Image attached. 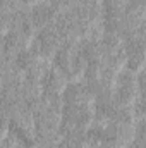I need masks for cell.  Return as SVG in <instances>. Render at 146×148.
Here are the masks:
<instances>
[{
    "instance_id": "6da1fadb",
    "label": "cell",
    "mask_w": 146,
    "mask_h": 148,
    "mask_svg": "<svg viewBox=\"0 0 146 148\" xmlns=\"http://www.w3.org/2000/svg\"><path fill=\"white\" fill-rule=\"evenodd\" d=\"M55 64L67 77H76V76H79L83 73V66L86 62H84V59L79 52V47H76L74 40H71L57 50Z\"/></svg>"
},
{
    "instance_id": "7a4b0ae2",
    "label": "cell",
    "mask_w": 146,
    "mask_h": 148,
    "mask_svg": "<svg viewBox=\"0 0 146 148\" xmlns=\"http://www.w3.org/2000/svg\"><path fill=\"white\" fill-rule=\"evenodd\" d=\"M138 93H139V84H138V76L134 71L127 69L117 76V83H115V98L119 100V103L122 105H131L138 100Z\"/></svg>"
},
{
    "instance_id": "3957f363",
    "label": "cell",
    "mask_w": 146,
    "mask_h": 148,
    "mask_svg": "<svg viewBox=\"0 0 146 148\" xmlns=\"http://www.w3.org/2000/svg\"><path fill=\"white\" fill-rule=\"evenodd\" d=\"M62 38L64 36H62L60 29L57 28V24L52 23V24L45 26L40 31V35L36 38V43H35L36 48H33V50L36 52L38 55H52V53H57V50L60 48Z\"/></svg>"
},
{
    "instance_id": "277c9868",
    "label": "cell",
    "mask_w": 146,
    "mask_h": 148,
    "mask_svg": "<svg viewBox=\"0 0 146 148\" xmlns=\"http://www.w3.org/2000/svg\"><path fill=\"white\" fill-rule=\"evenodd\" d=\"M126 62L127 69L131 71H141L146 62V38L145 36H132L126 43Z\"/></svg>"
},
{
    "instance_id": "5b68a950",
    "label": "cell",
    "mask_w": 146,
    "mask_h": 148,
    "mask_svg": "<svg viewBox=\"0 0 146 148\" xmlns=\"http://www.w3.org/2000/svg\"><path fill=\"white\" fill-rule=\"evenodd\" d=\"M62 98H64V103H67V105H81V103H91L93 95L86 84L71 83V84H67L65 91L62 93Z\"/></svg>"
},
{
    "instance_id": "8992f818",
    "label": "cell",
    "mask_w": 146,
    "mask_h": 148,
    "mask_svg": "<svg viewBox=\"0 0 146 148\" xmlns=\"http://www.w3.org/2000/svg\"><path fill=\"white\" fill-rule=\"evenodd\" d=\"M43 88H45V93H53V95H62L69 84V77L62 73L59 67H53V69H48L46 76L43 77Z\"/></svg>"
},
{
    "instance_id": "52a82bcc",
    "label": "cell",
    "mask_w": 146,
    "mask_h": 148,
    "mask_svg": "<svg viewBox=\"0 0 146 148\" xmlns=\"http://www.w3.org/2000/svg\"><path fill=\"white\" fill-rule=\"evenodd\" d=\"M57 16V7L52 2H38L31 10V21L38 28H45L48 24H52L53 17Z\"/></svg>"
},
{
    "instance_id": "ba28073f",
    "label": "cell",
    "mask_w": 146,
    "mask_h": 148,
    "mask_svg": "<svg viewBox=\"0 0 146 148\" xmlns=\"http://www.w3.org/2000/svg\"><path fill=\"white\" fill-rule=\"evenodd\" d=\"M138 84H139V93H141V97L146 98V69H141V73L138 76Z\"/></svg>"
},
{
    "instance_id": "9c48e42d",
    "label": "cell",
    "mask_w": 146,
    "mask_h": 148,
    "mask_svg": "<svg viewBox=\"0 0 146 148\" xmlns=\"http://www.w3.org/2000/svg\"><path fill=\"white\" fill-rule=\"evenodd\" d=\"M93 148H113L112 145H108V143H96Z\"/></svg>"
},
{
    "instance_id": "30bf717a",
    "label": "cell",
    "mask_w": 146,
    "mask_h": 148,
    "mask_svg": "<svg viewBox=\"0 0 146 148\" xmlns=\"http://www.w3.org/2000/svg\"><path fill=\"white\" fill-rule=\"evenodd\" d=\"M139 2H141V5H143V7L146 9V0H139Z\"/></svg>"
}]
</instances>
